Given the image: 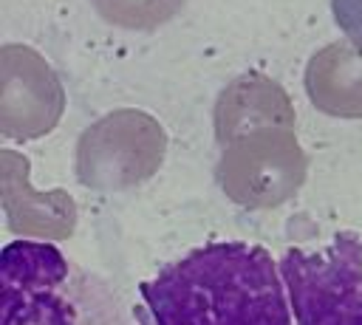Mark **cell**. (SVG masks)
<instances>
[{
	"label": "cell",
	"instance_id": "cell-1",
	"mask_svg": "<svg viewBox=\"0 0 362 325\" xmlns=\"http://www.w3.org/2000/svg\"><path fill=\"white\" fill-rule=\"evenodd\" d=\"M280 263L257 243L215 240L139 285V325H294Z\"/></svg>",
	"mask_w": 362,
	"mask_h": 325
},
{
	"label": "cell",
	"instance_id": "cell-2",
	"mask_svg": "<svg viewBox=\"0 0 362 325\" xmlns=\"http://www.w3.org/2000/svg\"><path fill=\"white\" fill-rule=\"evenodd\" d=\"M280 271L297 325H362V240L334 235L317 249H286Z\"/></svg>",
	"mask_w": 362,
	"mask_h": 325
},
{
	"label": "cell",
	"instance_id": "cell-3",
	"mask_svg": "<svg viewBox=\"0 0 362 325\" xmlns=\"http://www.w3.org/2000/svg\"><path fill=\"white\" fill-rule=\"evenodd\" d=\"M68 283V260L51 243H6L0 254L3 325H79Z\"/></svg>",
	"mask_w": 362,
	"mask_h": 325
}]
</instances>
